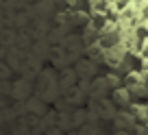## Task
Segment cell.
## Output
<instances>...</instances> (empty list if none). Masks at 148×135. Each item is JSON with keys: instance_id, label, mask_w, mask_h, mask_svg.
Here are the masks:
<instances>
[{"instance_id": "1", "label": "cell", "mask_w": 148, "mask_h": 135, "mask_svg": "<svg viewBox=\"0 0 148 135\" xmlns=\"http://www.w3.org/2000/svg\"><path fill=\"white\" fill-rule=\"evenodd\" d=\"M131 98H133V94H131L129 87H116L113 89V100H116L120 107H129Z\"/></svg>"}, {"instance_id": "3", "label": "cell", "mask_w": 148, "mask_h": 135, "mask_svg": "<svg viewBox=\"0 0 148 135\" xmlns=\"http://www.w3.org/2000/svg\"><path fill=\"white\" fill-rule=\"evenodd\" d=\"M146 109H148V100H146Z\"/></svg>"}, {"instance_id": "2", "label": "cell", "mask_w": 148, "mask_h": 135, "mask_svg": "<svg viewBox=\"0 0 148 135\" xmlns=\"http://www.w3.org/2000/svg\"><path fill=\"white\" fill-rule=\"evenodd\" d=\"M131 113H133L135 118H139V120H148V109H146V105H133Z\"/></svg>"}]
</instances>
